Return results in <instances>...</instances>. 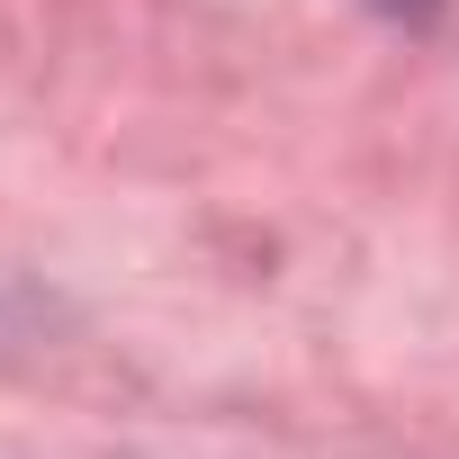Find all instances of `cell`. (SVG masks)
Returning a JSON list of instances; mask_svg holds the SVG:
<instances>
[{"label":"cell","mask_w":459,"mask_h":459,"mask_svg":"<svg viewBox=\"0 0 459 459\" xmlns=\"http://www.w3.org/2000/svg\"><path fill=\"white\" fill-rule=\"evenodd\" d=\"M378 10H387V19H432L441 0H378Z\"/></svg>","instance_id":"obj_1"}]
</instances>
